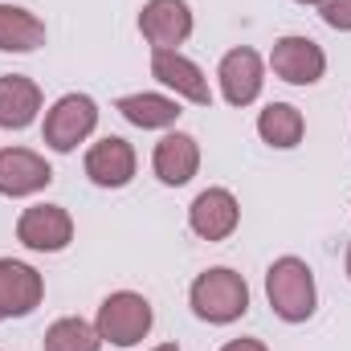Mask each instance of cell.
Returning <instances> with one entry per match:
<instances>
[{
  "label": "cell",
  "mask_w": 351,
  "mask_h": 351,
  "mask_svg": "<svg viewBox=\"0 0 351 351\" xmlns=\"http://www.w3.org/2000/svg\"><path fill=\"white\" fill-rule=\"evenodd\" d=\"M98 127V102L90 94H62L49 110H45V127H41V139L49 152H62L70 156L78 143H86Z\"/></svg>",
  "instance_id": "277c9868"
},
{
  "label": "cell",
  "mask_w": 351,
  "mask_h": 351,
  "mask_svg": "<svg viewBox=\"0 0 351 351\" xmlns=\"http://www.w3.org/2000/svg\"><path fill=\"white\" fill-rule=\"evenodd\" d=\"M53 184V168L45 156L29 147H0V196H37Z\"/></svg>",
  "instance_id": "7c38bea8"
},
{
  "label": "cell",
  "mask_w": 351,
  "mask_h": 351,
  "mask_svg": "<svg viewBox=\"0 0 351 351\" xmlns=\"http://www.w3.org/2000/svg\"><path fill=\"white\" fill-rule=\"evenodd\" d=\"M319 16H323L327 29L351 33V0H323V4H319Z\"/></svg>",
  "instance_id": "ffe728a7"
},
{
  "label": "cell",
  "mask_w": 351,
  "mask_h": 351,
  "mask_svg": "<svg viewBox=\"0 0 351 351\" xmlns=\"http://www.w3.org/2000/svg\"><path fill=\"white\" fill-rule=\"evenodd\" d=\"M139 33L152 49H180L192 37L188 0H147L139 12Z\"/></svg>",
  "instance_id": "8fae6325"
},
{
  "label": "cell",
  "mask_w": 351,
  "mask_h": 351,
  "mask_svg": "<svg viewBox=\"0 0 351 351\" xmlns=\"http://www.w3.org/2000/svg\"><path fill=\"white\" fill-rule=\"evenodd\" d=\"M343 265H348V278H351V245H348V262H343Z\"/></svg>",
  "instance_id": "cb8c5ba5"
},
{
  "label": "cell",
  "mask_w": 351,
  "mask_h": 351,
  "mask_svg": "<svg viewBox=\"0 0 351 351\" xmlns=\"http://www.w3.org/2000/svg\"><path fill=\"white\" fill-rule=\"evenodd\" d=\"M152 168H156V176H160V184L184 188L192 176L200 172V143H196L188 131H168V135L156 143Z\"/></svg>",
  "instance_id": "5bb4252c"
},
{
  "label": "cell",
  "mask_w": 351,
  "mask_h": 351,
  "mask_svg": "<svg viewBox=\"0 0 351 351\" xmlns=\"http://www.w3.org/2000/svg\"><path fill=\"white\" fill-rule=\"evenodd\" d=\"M188 302H192L196 319H204L213 327H229V323L245 319V311H250V286H245V278L237 269L213 265V269H204L192 282Z\"/></svg>",
  "instance_id": "6da1fadb"
},
{
  "label": "cell",
  "mask_w": 351,
  "mask_h": 351,
  "mask_svg": "<svg viewBox=\"0 0 351 351\" xmlns=\"http://www.w3.org/2000/svg\"><path fill=\"white\" fill-rule=\"evenodd\" d=\"M45 298V278L29 262L0 258V323L4 319H25L41 306Z\"/></svg>",
  "instance_id": "9c48e42d"
},
{
  "label": "cell",
  "mask_w": 351,
  "mask_h": 351,
  "mask_svg": "<svg viewBox=\"0 0 351 351\" xmlns=\"http://www.w3.org/2000/svg\"><path fill=\"white\" fill-rule=\"evenodd\" d=\"M294 4H315V8H319V4H323V0H294Z\"/></svg>",
  "instance_id": "603a6c76"
},
{
  "label": "cell",
  "mask_w": 351,
  "mask_h": 351,
  "mask_svg": "<svg viewBox=\"0 0 351 351\" xmlns=\"http://www.w3.org/2000/svg\"><path fill=\"white\" fill-rule=\"evenodd\" d=\"M265 298L274 306V315L282 323H306L319 306V290H315V274L302 258H278L265 269Z\"/></svg>",
  "instance_id": "7a4b0ae2"
},
{
  "label": "cell",
  "mask_w": 351,
  "mask_h": 351,
  "mask_svg": "<svg viewBox=\"0 0 351 351\" xmlns=\"http://www.w3.org/2000/svg\"><path fill=\"white\" fill-rule=\"evenodd\" d=\"M217 78H221V98L229 106H250L258 102L262 94V82H265V66H262V53L250 49V45H237L221 58L217 66Z\"/></svg>",
  "instance_id": "30bf717a"
},
{
  "label": "cell",
  "mask_w": 351,
  "mask_h": 351,
  "mask_svg": "<svg viewBox=\"0 0 351 351\" xmlns=\"http://www.w3.org/2000/svg\"><path fill=\"white\" fill-rule=\"evenodd\" d=\"M114 110L131 123V127H143V131H164V127H176V119L184 114L180 110V98H168V94H123L114 102Z\"/></svg>",
  "instance_id": "2e32d148"
},
{
  "label": "cell",
  "mask_w": 351,
  "mask_h": 351,
  "mask_svg": "<svg viewBox=\"0 0 351 351\" xmlns=\"http://www.w3.org/2000/svg\"><path fill=\"white\" fill-rule=\"evenodd\" d=\"M221 351H269V348H265L262 339H229Z\"/></svg>",
  "instance_id": "44dd1931"
},
{
  "label": "cell",
  "mask_w": 351,
  "mask_h": 351,
  "mask_svg": "<svg viewBox=\"0 0 351 351\" xmlns=\"http://www.w3.org/2000/svg\"><path fill=\"white\" fill-rule=\"evenodd\" d=\"M45 45V21L29 8L0 4V53H33Z\"/></svg>",
  "instance_id": "e0dca14e"
},
{
  "label": "cell",
  "mask_w": 351,
  "mask_h": 351,
  "mask_svg": "<svg viewBox=\"0 0 351 351\" xmlns=\"http://www.w3.org/2000/svg\"><path fill=\"white\" fill-rule=\"evenodd\" d=\"M188 225L200 241H225L241 225V204L229 188H204L188 204Z\"/></svg>",
  "instance_id": "52a82bcc"
},
{
  "label": "cell",
  "mask_w": 351,
  "mask_h": 351,
  "mask_svg": "<svg viewBox=\"0 0 351 351\" xmlns=\"http://www.w3.org/2000/svg\"><path fill=\"white\" fill-rule=\"evenodd\" d=\"M45 351H102V339L94 331V323L78 319V315H66V319H53L45 339H41Z\"/></svg>",
  "instance_id": "d6986e66"
},
{
  "label": "cell",
  "mask_w": 351,
  "mask_h": 351,
  "mask_svg": "<svg viewBox=\"0 0 351 351\" xmlns=\"http://www.w3.org/2000/svg\"><path fill=\"white\" fill-rule=\"evenodd\" d=\"M152 323H156V311H152V302H147L143 294H135V290H114V294L102 298L98 319H94V331H98V339L110 343V348H135L139 339H147Z\"/></svg>",
  "instance_id": "3957f363"
},
{
  "label": "cell",
  "mask_w": 351,
  "mask_h": 351,
  "mask_svg": "<svg viewBox=\"0 0 351 351\" xmlns=\"http://www.w3.org/2000/svg\"><path fill=\"white\" fill-rule=\"evenodd\" d=\"M41 86L25 74H4L0 78V131H25L41 114Z\"/></svg>",
  "instance_id": "9a60e30c"
},
{
  "label": "cell",
  "mask_w": 351,
  "mask_h": 351,
  "mask_svg": "<svg viewBox=\"0 0 351 351\" xmlns=\"http://www.w3.org/2000/svg\"><path fill=\"white\" fill-rule=\"evenodd\" d=\"M152 78L160 86L176 90V98L192 102V106H213V86L204 78V70L184 58L180 49H152Z\"/></svg>",
  "instance_id": "ba28073f"
},
{
  "label": "cell",
  "mask_w": 351,
  "mask_h": 351,
  "mask_svg": "<svg viewBox=\"0 0 351 351\" xmlns=\"http://www.w3.org/2000/svg\"><path fill=\"white\" fill-rule=\"evenodd\" d=\"M269 70H274V78H282V82H290V86H315V82H323V74H327V53H323L319 41L290 33V37H278V41H274V49H269Z\"/></svg>",
  "instance_id": "5b68a950"
},
{
  "label": "cell",
  "mask_w": 351,
  "mask_h": 351,
  "mask_svg": "<svg viewBox=\"0 0 351 351\" xmlns=\"http://www.w3.org/2000/svg\"><path fill=\"white\" fill-rule=\"evenodd\" d=\"M258 135H262V143H269V147L290 152V147L302 143L306 119H302V110L290 106V102H269L262 114H258Z\"/></svg>",
  "instance_id": "ac0fdd59"
},
{
  "label": "cell",
  "mask_w": 351,
  "mask_h": 351,
  "mask_svg": "<svg viewBox=\"0 0 351 351\" xmlns=\"http://www.w3.org/2000/svg\"><path fill=\"white\" fill-rule=\"evenodd\" d=\"M135 147L123 135H106L98 143H90L86 152V176L98 188H127L135 180Z\"/></svg>",
  "instance_id": "4fadbf2b"
},
{
  "label": "cell",
  "mask_w": 351,
  "mask_h": 351,
  "mask_svg": "<svg viewBox=\"0 0 351 351\" xmlns=\"http://www.w3.org/2000/svg\"><path fill=\"white\" fill-rule=\"evenodd\" d=\"M152 351H180L176 343H160V348H152Z\"/></svg>",
  "instance_id": "7402d4cb"
},
{
  "label": "cell",
  "mask_w": 351,
  "mask_h": 351,
  "mask_svg": "<svg viewBox=\"0 0 351 351\" xmlns=\"http://www.w3.org/2000/svg\"><path fill=\"white\" fill-rule=\"evenodd\" d=\"M16 241L33 254H62L74 241V217L62 204H33L16 221Z\"/></svg>",
  "instance_id": "8992f818"
}]
</instances>
